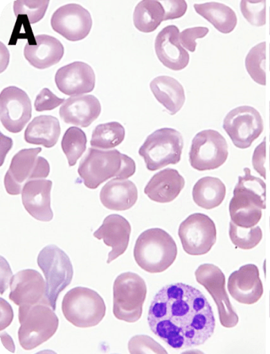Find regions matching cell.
Returning <instances> with one entry per match:
<instances>
[{
	"label": "cell",
	"instance_id": "cell-40",
	"mask_svg": "<svg viewBox=\"0 0 270 354\" xmlns=\"http://www.w3.org/2000/svg\"><path fill=\"white\" fill-rule=\"evenodd\" d=\"M64 102L65 99L57 97L48 88H44L36 97L35 107L37 112H44L53 110Z\"/></svg>",
	"mask_w": 270,
	"mask_h": 354
},
{
	"label": "cell",
	"instance_id": "cell-9",
	"mask_svg": "<svg viewBox=\"0 0 270 354\" xmlns=\"http://www.w3.org/2000/svg\"><path fill=\"white\" fill-rule=\"evenodd\" d=\"M37 264L45 274L47 295L52 308L56 310L57 299L73 279V263L67 254L57 245H48L37 257Z\"/></svg>",
	"mask_w": 270,
	"mask_h": 354
},
{
	"label": "cell",
	"instance_id": "cell-38",
	"mask_svg": "<svg viewBox=\"0 0 270 354\" xmlns=\"http://www.w3.org/2000/svg\"><path fill=\"white\" fill-rule=\"evenodd\" d=\"M129 351L130 353H168L163 347L151 337L136 335L129 340Z\"/></svg>",
	"mask_w": 270,
	"mask_h": 354
},
{
	"label": "cell",
	"instance_id": "cell-32",
	"mask_svg": "<svg viewBox=\"0 0 270 354\" xmlns=\"http://www.w3.org/2000/svg\"><path fill=\"white\" fill-rule=\"evenodd\" d=\"M125 130L118 122L99 124L93 131L91 145L93 147L108 149L120 145L125 140Z\"/></svg>",
	"mask_w": 270,
	"mask_h": 354
},
{
	"label": "cell",
	"instance_id": "cell-35",
	"mask_svg": "<svg viewBox=\"0 0 270 354\" xmlns=\"http://www.w3.org/2000/svg\"><path fill=\"white\" fill-rule=\"evenodd\" d=\"M229 236L231 241L236 248L242 250H251L258 245L262 240V231L259 226L252 228H244L230 221Z\"/></svg>",
	"mask_w": 270,
	"mask_h": 354
},
{
	"label": "cell",
	"instance_id": "cell-16",
	"mask_svg": "<svg viewBox=\"0 0 270 354\" xmlns=\"http://www.w3.org/2000/svg\"><path fill=\"white\" fill-rule=\"evenodd\" d=\"M32 116L30 99L16 86L3 88L0 95V119L9 132L17 134L24 130Z\"/></svg>",
	"mask_w": 270,
	"mask_h": 354
},
{
	"label": "cell",
	"instance_id": "cell-34",
	"mask_svg": "<svg viewBox=\"0 0 270 354\" xmlns=\"http://www.w3.org/2000/svg\"><path fill=\"white\" fill-rule=\"evenodd\" d=\"M266 42L253 47L248 53L245 64L248 74L259 85L266 86Z\"/></svg>",
	"mask_w": 270,
	"mask_h": 354
},
{
	"label": "cell",
	"instance_id": "cell-19",
	"mask_svg": "<svg viewBox=\"0 0 270 354\" xmlns=\"http://www.w3.org/2000/svg\"><path fill=\"white\" fill-rule=\"evenodd\" d=\"M228 290L235 301L244 304H253L260 300L264 289L255 264L242 266L229 276Z\"/></svg>",
	"mask_w": 270,
	"mask_h": 354
},
{
	"label": "cell",
	"instance_id": "cell-11",
	"mask_svg": "<svg viewBox=\"0 0 270 354\" xmlns=\"http://www.w3.org/2000/svg\"><path fill=\"white\" fill-rule=\"evenodd\" d=\"M189 157L190 165L196 170L217 169L228 159V142L217 131H202L192 140Z\"/></svg>",
	"mask_w": 270,
	"mask_h": 354
},
{
	"label": "cell",
	"instance_id": "cell-18",
	"mask_svg": "<svg viewBox=\"0 0 270 354\" xmlns=\"http://www.w3.org/2000/svg\"><path fill=\"white\" fill-rule=\"evenodd\" d=\"M96 74L90 65L74 62L60 68L55 82L58 90L68 96L91 93L96 87Z\"/></svg>",
	"mask_w": 270,
	"mask_h": 354
},
{
	"label": "cell",
	"instance_id": "cell-26",
	"mask_svg": "<svg viewBox=\"0 0 270 354\" xmlns=\"http://www.w3.org/2000/svg\"><path fill=\"white\" fill-rule=\"evenodd\" d=\"M138 199V190L134 182L114 179L105 185L100 192L103 206L115 212H124L134 206Z\"/></svg>",
	"mask_w": 270,
	"mask_h": 354
},
{
	"label": "cell",
	"instance_id": "cell-13",
	"mask_svg": "<svg viewBox=\"0 0 270 354\" xmlns=\"http://www.w3.org/2000/svg\"><path fill=\"white\" fill-rule=\"evenodd\" d=\"M196 280L210 293L216 303L220 324L226 328H233L238 324L239 317L231 306L225 290L226 280L223 271L217 266L202 264L195 271Z\"/></svg>",
	"mask_w": 270,
	"mask_h": 354
},
{
	"label": "cell",
	"instance_id": "cell-14",
	"mask_svg": "<svg viewBox=\"0 0 270 354\" xmlns=\"http://www.w3.org/2000/svg\"><path fill=\"white\" fill-rule=\"evenodd\" d=\"M224 129L237 148H249L261 136L263 120L258 111L251 106H240L225 116Z\"/></svg>",
	"mask_w": 270,
	"mask_h": 354
},
{
	"label": "cell",
	"instance_id": "cell-25",
	"mask_svg": "<svg viewBox=\"0 0 270 354\" xmlns=\"http://www.w3.org/2000/svg\"><path fill=\"white\" fill-rule=\"evenodd\" d=\"M185 185L184 177L178 170L166 169L152 177L145 188V193L154 202L168 203L180 195Z\"/></svg>",
	"mask_w": 270,
	"mask_h": 354
},
{
	"label": "cell",
	"instance_id": "cell-31",
	"mask_svg": "<svg viewBox=\"0 0 270 354\" xmlns=\"http://www.w3.org/2000/svg\"><path fill=\"white\" fill-rule=\"evenodd\" d=\"M164 15L165 10L161 2L143 0L135 8L134 26L142 32H154L164 21Z\"/></svg>",
	"mask_w": 270,
	"mask_h": 354
},
{
	"label": "cell",
	"instance_id": "cell-8",
	"mask_svg": "<svg viewBox=\"0 0 270 354\" xmlns=\"http://www.w3.org/2000/svg\"><path fill=\"white\" fill-rule=\"evenodd\" d=\"M183 137L177 130L165 127L152 133L139 149L150 171L178 164L183 153Z\"/></svg>",
	"mask_w": 270,
	"mask_h": 354
},
{
	"label": "cell",
	"instance_id": "cell-17",
	"mask_svg": "<svg viewBox=\"0 0 270 354\" xmlns=\"http://www.w3.org/2000/svg\"><path fill=\"white\" fill-rule=\"evenodd\" d=\"M53 30L70 41L84 40L92 27L91 15L80 4L62 6L53 13L51 19Z\"/></svg>",
	"mask_w": 270,
	"mask_h": 354
},
{
	"label": "cell",
	"instance_id": "cell-5",
	"mask_svg": "<svg viewBox=\"0 0 270 354\" xmlns=\"http://www.w3.org/2000/svg\"><path fill=\"white\" fill-rule=\"evenodd\" d=\"M106 312L102 297L89 288H73L64 297L62 313L65 319L77 328H89L98 325Z\"/></svg>",
	"mask_w": 270,
	"mask_h": 354
},
{
	"label": "cell",
	"instance_id": "cell-1",
	"mask_svg": "<svg viewBox=\"0 0 270 354\" xmlns=\"http://www.w3.org/2000/svg\"><path fill=\"white\" fill-rule=\"evenodd\" d=\"M147 323L153 334L174 350L204 344L216 328L213 308L206 296L184 283L165 286L156 293Z\"/></svg>",
	"mask_w": 270,
	"mask_h": 354
},
{
	"label": "cell",
	"instance_id": "cell-41",
	"mask_svg": "<svg viewBox=\"0 0 270 354\" xmlns=\"http://www.w3.org/2000/svg\"><path fill=\"white\" fill-rule=\"evenodd\" d=\"M165 10L164 21L179 19L187 10L184 0H164L161 2Z\"/></svg>",
	"mask_w": 270,
	"mask_h": 354
},
{
	"label": "cell",
	"instance_id": "cell-33",
	"mask_svg": "<svg viewBox=\"0 0 270 354\" xmlns=\"http://www.w3.org/2000/svg\"><path fill=\"white\" fill-rule=\"evenodd\" d=\"M87 138L85 132L77 127H71L66 131L62 142V147L71 167L75 165L87 149Z\"/></svg>",
	"mask_w": 270,
	"mask_h": 354
},
{
	"label": "cell",
	"instance_id": "cell-12",
	"mask_svg": "<svg viewBox=\"0 0 270 354\" xmlns=\"http://www.w3.org/2000/svg\"><path fill=\"white\" fill-rule=\"evenodd\" d=\"M179 236L187 254L190 256H202L210 252L216 243L217 227L208 215L192 214L181 223Z\"/></svg>",
	"mask_w": 270,
	"mask_h": 354
},
{
	"label": "cell",
	"instance_id": "cell-20",
	"mask_svg": "<svg viewBox=\"0 0 270 354\" xmlns=\"http://www.w3.org/2000/svg\"><path fill=\"white\" fill-rule=\"evenodd\" d=\"M132 227L129 221L119 214H110L103 224L93 232V236L103 240L105 245L112 248L107 263L123 254L129 247Z\"/></svg>",
	"mask_w": 270,
	"mask_h": 354
},
{
	"label": "cell",
	"instance_id": "cell-4",
	"mask_svg": "<svg viewBox=\"0 0 270 354\" xmlns=\"http://www.w3.org/2000/svg\"><path fill=\"white\" fill-rule=\"evenodd\" d=\"M178 248L168 232L153 228L143 232L137 238L134 256L139 267L146 272H164L177 258Z\"/></svg>",
	"mask_w": 270,
	"mask_h": 354
},
{
	"label": "cell",
	"instance_id": "cell-7",
	"mask_svg": "<svg viewBox=\"0 0 270 354\" xmlns=\"http://www.w3.org/2000/svg\"><path fill=\"white\" fill-rule=\"evenodd\" d=\"M146 297V282L139 274H120L114 283V317L126 323H136L141 318Z\"/></svg>",
	"mask_w": 270,
	"mask_h": 354
},
{
	"label": "cell",
	"instance_id": "cell-22",
	"mask_svg": "<svg viewBox=\"0 0 270 354\" xmlns=\"http://www.w3.org/2000/svg\"><path fill=\"white\" fill-rule=\"evenodd\" d=\"M53 182L46 179L27 182L21 192L24 207L37 221H51L53 218L51 208Z\"/></svg>",
	"mask_w": 270,
	"mask_h": 354
},
{
	"label": "cell",
	"instance_id": "cell-42",
	"mask_svg": "<svg viewBox=\"0 0 270 354\" xmlns=\"http://www.w3.org/2000/svg\"><path fill=\"white\" fill-rule=\"evenodd\" d=\"M267 160V140L264 138L262 142L259 144L256 147L255 152L253 154L252 165L255 169L264 179L267 178L266 168H264V163Z\"/></svg>",
	"mask_w": 270,
	"mask_h": 354
},
{
	"label": "cell",
	"instance_id": "cell-27",
	"mask_svg": "<svg viewBox=\"0 0 270 354\" xmlns=\"http://www.w3.org/2000/svg\"><path fill=\"white\" fill-rule=\"evenodd\" d=\"M151 91L157 101L163 105L170 115L177 114L186 102L184 88L170 76H159L150 83Z\"/></svg>",
	"mask_w": 270,
	"mask_h": 354
},
{
	"label": "cell",
	"instance_id": "cell-10",
	"mask_svg": "<svg viewBox=\"0 0 270 354\" xmlns=\"http://www.w3.org/2000/svg\"><path fill=\"white\" fill-rule=\"evenodd\" d=\"M42 148L24 149L16 153L5 175L4 185L9 195L18 196L27 182L45 179L51 174L48 160L38 157Z\"/></svg>",
	"mask_w": 270,
	"mask_h": 354
},
{
	"label": "cell",
	"instance_id": "cell-36",
	"mask_svg": "<svg viewBox=\"0 0 270 354\" xmlns=\"http://www.w3.org/2000/svg\"><path fill=\"white\" fill-rule=\"evenodd\" d=\"M48 4V0H18L14 3V12L17 18L26 15L30 24H35L44 18Z\"/></svg>",
	"mask_w": 270,
	"mask_h": 354
},
{
	"label": "cell",
	"instance_id": "cell-23",
	"mask_svg": "<svg viewBox=\"0 0 270 354\" xmlns=\"http://www.w3.org/2000/svg\"><path fill=\"white\" fill-rule=\"evenodd\" d=\"M102 106L93 95L71 97L60 109V116L64 123L82 127H89L98 118Z\"/></svg>",
	"mask_w": 270,
	"mask_h": 354
},
{
	"label": "cell",
	"instance_id": "cell-24",
	"mask_svg": "<svg viewBox=\"0 0 270 354\" xmlns=\"http://www.w3.org/2000/svg\"><path fill=\"white\" fill-rule=\"evenodd\" d=\"M35 44H26L24 57L35 68L44 70L60 62L64 57V48L56 37L42 35L35 37Z\"/></svg>",
	"mask_w": 270,
	"mask_h": 354
},
{
	"label": "cell",
	"instance_id": "cell-29",
	"mask_svg": "<svg viewBox=\"0 0 270 354\" xmlns=\"http://www.w3.org/2000/svg\"><path fill=\"white\" fill-rule=\"evenodd\" d=\"M192 196L198 207L212 209L218 207L224 202L226 186L217 177H203L192 188Z\"/></svg>",
	"mask_w": 270,
	"mask_h": 354
},
{
	"label": "cell",
	"instance_id": "cell-37",
	"mask_svg": "<svg viewBox=\"0 0 270 354\" xmlns=\"http://www.w3.org/2000/svg\"><path fill=\"white\" fill-rule=\"evenodd\" d=\"M242 15L253 26L260 27L266 24L267 1H246L240 3Z\"/></svg>",
	"mask_w": 270,
	"mask_h": 354
},
{
	"label": "cell",
	"instance_id": "cell-2",
	"mask_svg": "<svg viewBox=\"0 0 270 354\" xmlns=\"http://www.w3.org/2000/svg\"><path fill=\"white\" fill-rule=\"evenodd\" d=\"M136 173L134 160L118 149L101 151L88 149L80 163L78 174L84 185L90 189H96L109 179L126 180Z\"/></svg>",
	"mask_w": 270,
	"mask_h": 354
},
{
	"label": "cell",
	"instance_id": "cell-6",
	"mask_svg": "<svg viewBox=\"0 0 270 354\" xmlns=\"http://www.w3.org/2000/svg\"><path fill=\"white\" fill-rule=\"evenodd\" d=\"M19 344L25 351H31L45 343L56 333L59 319L52 307L37 304L19 309Z\"/></svg>",
	"mask_w": 270,
	"mask_h": 354
},
{
	"label": "cell",
	"instance_id": "cell-3",
	"mask_svg": "<svg viewBox=\"0 0 270 354\" xmlns=\"http://www.w3.org/2000/svg\"><path fill=\"white\" fill-rule=\"evenodd\" d=\"M244 173V176H239L229 203V213L236 225L252 228L260 221L262 209L267 207V185L252 176L249 168H245Z\"/></svg>",
	"mask_w": 270,
	"mask_h": 354
},
{
	"label": "cell",
	"instance_id": "cell-21",
	"mask_svg": "<svg viewBox=\"0 0 270 354\" xmlns=\"http://www.w3.org/2000/svg\"><path fill=\"white\" fill-rule=\"evenodd\" d=\"M179 35L177 26H168L159 32L155 42L158 59L173 71L183 70L190 62L189 53L181 46Z\"/></svg>",
	"mask_w": 270,
	"mask_h": 354
},
{
	"label": "cell",
	"instance_id": "cell-30",
	"mask_svg": "<svg viewBox=\"0 0 270 354\" xmlns=\"http://www.w3.org/2000/svg\"><path fill=\"white\" fill-rule=\"evenodd\" d=\"M195 9L198 15L222 33H230L237 26V16L235 11L227 5L217 2L195 4Z\"/></svg>",
	"mask_w": 270,
	"mask_h": 354
},
{
	"label": "cell",
	"instance_id": "cell-39",
	"mask_svg": "<svg viewBox=\"0 0 270 354\" xmlns=\"http://www.w3.org/2000/svg\"><path fill=\"white\" fill-rule=\"evenodd\" d=\"M207 27H194L184 30L179 35V41L181 46L188 51L195 53L197 47L196 40L205 37L208 33Z\"/></svg>",
	"mask_w": 270,
	"mask_h": 354
},
{
	"label": "cell",
	"instance_id": "cell-15",
	"mask_svg": "<svg viewBox=\"0 0 270 354\" xmlns=\"http://www.w3.org/2000/svg\"><path fill=\"white\" fill-rule=\"evenodd\" d=\"M10 300L19 309H26L37 304L51 306L47 295L46 281L35 270L26 269L15 274L10 282Z\"/></svg>",
	"mask_w": 270,
	"mask_h": 354
},
{
	"label": "cell",
	"instance_id": "cell-28",
	"mask_svg": "<svg viewBox=\"0 0 270 354\" xmlns=\"http://www.w3.org/2000/svg\"><path fill=\"white\" fill-rule=\"evenodd\" d=\"M60 132L57 118L53 115H39L26 127L24 140L27 143L52 148L57 143Z\"/></svg>",
	"mask_w": 270,
	"mask_h": 354
}]
</instances>
